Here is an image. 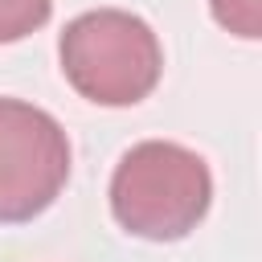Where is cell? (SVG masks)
Instances as JSON below:
<instances>
[{"instance_id":"obj_1","label":"cell","mask_w":262,"mask_h":262,"mask_svg":"<svg viewBox=\"0 0 262 262\" xmlns=\"http://www.w3.org/2000/svg\"><path fill=\"white\" fill-rule=\"evenodd\" d=\"M213 201L209 164L172 139H143L115 164L111 176V213L115 221L147 242L188 237Z\"/></svg>"},{"instance_id":"obj_2","label":"cell","mask_w":262,"mask_h":262,"mask_svg":"<svg viewBox=\"0 0 262 262\" xmlns=\"http://www.w3.org/2000/svg\"><path fill=\"white\" fill-rule=\"evenodd\" d=\"M57 53L66 82L98 106H135L164 74L160 37L143 16L123 8H94L74 16L61 29Z\"/></svg>"},{"instance_id":"obj_3","label":"cell","mask_w":262,"mask_h":262,"mask_svg":"<svg viewBox=\"0 0 262 262\" xmlns=\"http://www.w3.org/2000/svg\"><path fill=\"white\" fill-rule=\"evenodd\" d=\"M70 180V139L61 123L20 98H0V225L45 213Z\"/></svg>"},{"instance_id":"obj_4","label":"cell","mask_w":262,"mask_h":262,"mask_svg":"<svg viewBox=\"0 0 262 262\" xmlns=\"http://www.w3.org/2000/svg\"><path fill=\"white\" fill-rule=\"evenodd\" d=\"M53 12V0H0V45L37 33Z\"/></svg>"},{"instance_id":"obj_5","label":"cell","mask_w":262,"mask_h":262,"mask_svg":"<svg viewBox=\"0 0 262 262\" xmlns=\"http://www.w3.org/2000/svg\"><path fill=\"white\" fill-rule=\"evenodd\" d=\"M213 16L221 29L246 37V41H258L262 37V0H209Z\"/></svg>"}]
</instances>
